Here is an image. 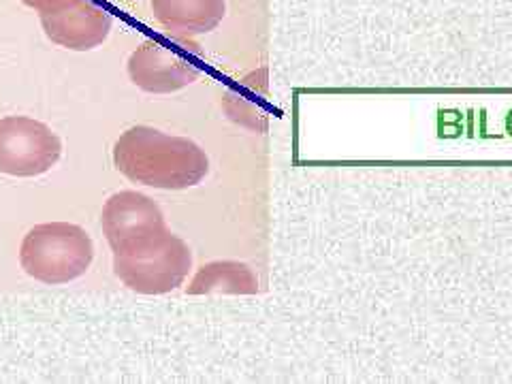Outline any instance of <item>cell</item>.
I'll use <instances>...</instances> for the list:
<instances>
[{
    "label": "cell",
    "mask_w": 512,
    "mask_h": 384,
    "mask_svg": "<svg viewBox=\"0 0 512 384\" xmlns=\"http://www.w3.org/2000/svg\"><path fill=\"white\" fill-rule=\"evenodd\" d=\"M114 165L135 184L158 190H184L205 178L210 171V158L192 139L139 124L128 128L116 141Z\"/></svg>",
    "instance_id": "1"
},
{
    "label": "cell",
    "mask_w": 512,
    "mask_h": 384,
    "mask_svg": "<svg viewBox=\"0 0 512 384\" xmlns=\"http://www.w3.org/2000/svg\"><path fill=\"white\" fill-rule=\"evenodd\" d=\"M192 252L169 229L133 239L114 250V271L124 286L141 295H165L184 284Z\"/></svg>",
    "instance_id": "2"
},
{
    "label": "cell",
    "mask_w": 512,
    "mask_h": 384,
    "mask_svg": "<svg viewBox=\"0 0 512 384\" xmlns=\"http://www.w3.org/2000/svg\"><path fill=\"white\" fill-rule=\"evenodd\" d=\"M92 259V237L71 222L37 224L24 235L20 248V265L26 274L52 286L82 278Z\"/></svg>",
    "instance_id": "3"
},
{
    "label": "cell",
    "mask_w": 512,
    "mask_h": 384,
    "mask_svg": "<svg viewBox=\"0 0 512 384\" xmlns=\"http://www.w3.org/2000/svg\"><path fill=\"white\" fill-rule=\"evenodd\" d=\"M131 82L150 94H171L197 82L201 75V50L186 37H154L143 41L128 58Z\"/></svg>",
    "instance_id": "4"
},
{
    "label": "cell",
    "mask_w": 512,
    "mask_h": 384,
    "mask_svg": "<svg viewBox=\"0 0 512 384\" xmlns=\"http://www.w3.org/2000/svg\"><path fill=\"white\" fill-rule=\"evenodd\" d=\"M62 156V141L50 126L28 118H0V173L13 178H39Z\"/></svg>",
    "instance_id": "5"
},
{
    "label": "cell",
    "mask_w": 512,
    "mask_h": 384,
    "mask_svg": "<svg viewBox=\"0 0 512 384\" xmlns=\"http://www.w3.org/2000/svg\"><path fill=\"white\" fill-rule=\"evenodd\" d=\"M39 15L47 39L73 52L103 45L114 26L111 13L96 0H62Z\"/></svg>",
    "instance_id": "6"
},
{
    "label": "cell",
    "mask_w": 512,
    "mask_h": 384,
    "mask_svg": "<svg viewBox=\"0 0 512 384\" xmlns=\"http://www.w3.org/2000/svg\"><path fill=\"white\" fill-rule=\"evenodd\" d=\"M103 233L111 250H116L137 237L167 229L160 207L143 192L122 190L111 195L101 214Z\"/></svg>",
    "instance_id": "7"
},
{
    "label": "cell",
    "mask_w": 512,
    "mask_h": 384,
    "mask_svg": "<svg viewBox=\"0 0 512 384\" xmlns=\"http://www.w3.org/2000/svg\"><path fill=\"white\" fill-rule=\"evenodd\" d=\"M152 13L169 35L195 39L218 28L227 0H152Z\"/></svg>",
    "instance_id": "8"
},
{
    "label": "cell",
    "mask_w": 512,
    "mask_h": 384,
    "mask_svg": "<svg viewBox=\"0 0 512 384\" xmlns=\"http://www.w3.org/2000/svg\"><path fill=\"white\" fill-rule=\"evenodd\" d=\"M188 295H256L259 278L254 271L239 261H214L203 265L192 282L186 286Z\"/></svg>",
    "instance_id": "9"
},
{
    "label": "cell",
    "mask_w": 512,
    "mask_h": 384,
    "mask_svg": "<svg viewBox=\"0 0 512 384\" xmlns=\"http://www.w3.org/2000/svg\"><path fill=\"white\" fill-rule=\"evenodd\" d=\"M227 114L237 124H244L252 131H265L267 128V107H269V88L267 71L261 69L248 75L242 86H237L227 96Z\"/></svg>",
    "instance_id": "10"
},
{
    "label": "cell",
    "mask_w": 512,
    "mask_h": 384,
    "mask_svg": "<svg viewBox=\"0 0 512 384\" xmlns=\"http://www.w3.org/2000/svg\"><path fill=\"white\" fill-rule=\"evenodd\" d=\"M22 3L26 5V7H30V9H35V11H45V9H50V7H54V5H58V3H62V0H22Z\"/></svg>",
    "instance_id": "11"
}]
</instances>
